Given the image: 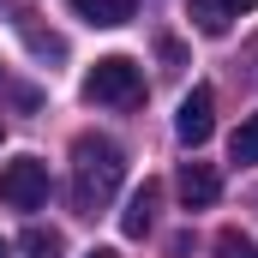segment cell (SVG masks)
I'll return each instance as SVG.
<instances>
[{"label": "cell", "instance_id": "obj_10", "mask_svg": "<svg viewBox=\"0 0 258 258\" xmlns=\"http://www.w3.org/2000/svg\"><path fill=\"white\" fill-rule=\"evenodd\" d=\"M192 18H198L204 36H222V30H228V6H222V0H192Z\"/></svg>", "mask_w": 258, "mask_h": 258}, {"label": "cell", "instance_id": "obj_1", "mask_svg": "<svg viewBox=\"0 0 258 258\" xmlns=\"http://www.w3.org/2000/svg\"><path fill=\"white\" fill-rule=\"evenodd\" d=\"M120 180H126V156H120V144L84 132V138L72 144V192H78V210L96 216V204H108Z\"/></svg>", "mask_w": 258, "mask_h": 258}, {"label": "cell", "instance_id": "obj_7", "mask_svg": "<svg viewBox=\"0 0 258 258\" xmlns=\"http://www.w3.org/2000/svg\"><path fill=\"white\" fill-rule=\"evenodd\" d=\"M150 222H156V180H144V186L126 198V210H120V234L138 240V234H150Z\"/></svg>", "mask_w": 258, "mask_h": 258}, {"label": "cell", "instance_id": "obj_13", "mask_svg": "<svg viewBox=\"0 0 258 258\" xmlns=\"http://www.w3.org/2000/svg\"><path fill=\"white\" fill-rule=\"evenodd\" d=\"M84 258H120V252H114V246H96V252H84Z\"/></svg>", "mask_w": 258, "mask_h": 258}, {"label": "cell", "instance_id": "obj_12", "mask_svg": "<svg viewBox=\"0 0 258 258\" xmlns=\"http://www.w3.org/2000/svg\"><path fill=\"white\" fill-rule=\"evenodd\" d=\"M222 6H228V18H240V12H252L258 0H222Z\"/></svg>", "mask_w": 258, "mask_h": 258}, {"label": "cell", "instance_id": "obj_4", "mask_svg": "<svg viewBox=\"0 0 258 258\" xmlns=\"http://www.w3.org/2000/svg\"><path fill=\"white\" fill-rule=\"evenodd\" d=\"M174 132H180L186 150L210 144V132H216V90H210V84H192V96H186L180 114H174Z\"/></svg>", "mask_w": 258, "mask_h": 258}, {"label": "cell", "instance_id": "obj_6", "mask_svg": "<svg viewBox=\"0 0 258 258\" xmlns=\"http://www.w3.org/2000/svg\"><path fill=\"white\" fill-rule=\"evenodd\" d=\"M72 12L96 30H114V24H132L138 18V0H72Z\"/></svg>", "mask_w": 258, "mask_h": 258}, {"label": "cell", "instance_id": "obj_5", "mask_svg": "<svg viewBox=\"0 0 258 258\" xmlns=\"http://www.w3.org/2000/svg\"><path fill=\"white\" fill-rule=\"evenodd\" d=\"M216 192H222V180H216L210 162H186V168H180V198H186V210L216 204Z\"/></svg>", "mask_w": 258, "mask_h": 258}, {"label": "cell", "instance_id": "obj_14", "mask_svg": "<svg viewBox=\"0 0 258 258\" xmlns=\"http://www.w3.org/2000/svg\"><path fill=\"white\" fill-rule=\"evenodd\" d=\"M0 258H6V240H0Z\"/></svg>", "mask_w": 258, "mask_h": 258}, {"label": "cell", "instance_id": "obj_11", "mask_svg": "<svg viewBox=\"0 0 258 258\" xmlns=\"http://www.w3.org/2000/svg\"><path fill=\"white\" fill-rule=\"evenodd\" d=\"M216 258H258V246H252V240H240V234L228 228V234H216Z\"/></svg>", "mask_w": 258, "mask_h": 258}, {"label": "cell", "instance_id": "obj_3", "mask_svg": "<svg viewBox=\"0 0 258 258\" xmlns=\"http://www.w3.org/2000/svg\"><path fill=\"white\" fill-rule=\"evenodd\" d=\"M42 198H48V162L18 156V162L0 168V204H12V210H36Z\"/></svg>", "mask_w": 258, "mask_h": 258}, {"label": "cell", "instance_id": "obj_8", "mask_svg": "<svg viewBox=\"0 0 258 258\" xmlns=\"http://www.w3.org/2000/svg\"><path fill=\"white\" fill-rule=\"evenodd\" d=\"M228 156H234L240 168H252V162H258V114H246V120L234 126V138H228Z\"/></svg>", "mask_w": 258, "mask_h": 258}, {"label": "cell", "instance_id": "obj_9", "mask_svg": "<svg viewBox=\"0 0 258 258\" xmlns=\"http://www.w3.org/2000/svg\"><path fill=\"white\" fill-rule=\"evenodd\" d=\"M66 240L54 234V228H24V258H60Z\"/></svg>", "mask_w": 258, "mask_h": 258}, {"label": "cell", "instance_id": "obj_2", "mask_svg": "<svg viewBox=\"0 0 258 258\" xmlns=\"http://www.w3.org/2000/svg\"><path fill=\"white\" fill-rule=\"evenodd\" d=\"M84 96L102 102V108H132V102L144 96V72H138V60H126V54L96 60L90 72H84Z\"/></svg>", "mask_w": 258, "mask_h": 258}]
</instances>
